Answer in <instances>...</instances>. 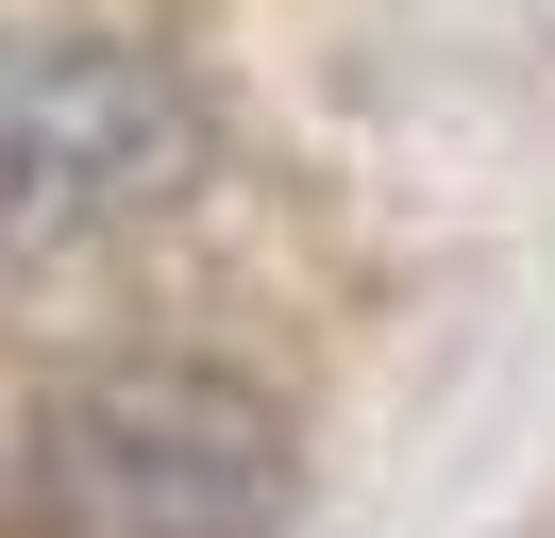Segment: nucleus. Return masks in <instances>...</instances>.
I'll list each match as a JSON object with an SVG mask.
<instances>
[{
	"mask_svg": "<svg viewBox=\"0 0 555 538\" xmlns=\"http://www.w3.org/2000/svg\"><path fill=\"white\" fill-rule=\"evenodd\" d=\"M286 504H304L286 404L203 354H102L17 437V522L35 538H270Z\"/></svg>",
	"mask_w": 555,
	"mask_h": 538,
	"instance_id": "f257e3e1",
	"label": "nucleus"
},
{
	"mask_svg": "<svg viewBox=\"0 0 555 538\" xmlns=\"http://www.w3.org/2000/svg\"><path fill=\"white\" fill-rule=\"evenodd\" d=\"M203 185V101L135 34H0V269Z\"/></svg>",
	"mask_w": 555,
	"mask_h": 538,
	"instance_id": "f03ea898",
	"label": "nucleus"
}]
</instances>
